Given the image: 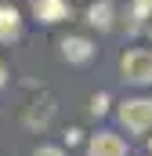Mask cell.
Masks as SVG:
<instances>
[{
	"label": "cell",
	"instance_id": "6da1fadb",
	"mask_svg": "<svg viewBox=\"0 0 152 156\" xmlns=\"http://www.w3.org/2000/svg\"><path fill=\"white\" fill-rule=\"evenodd\" d=\"M116 123L127 134H149L152 131V98L138 94V98H123L116 105Z\"/></svg>",
	"mask_w": 152,
	"mask_h": 156
},
{
	"label": "cell",
	"instance_id": "7a4b0ae2",
	"mask_svg": "<svg viewBox=\"0 0 152 156\" xmlns=\"http://www.w3.org/2000/svg\"><path fill=\"white\" fill-rule=\"evenodd\" d=\"M119 80L130 87H152V51L149 47H127L119 55Z\"/></svg>",
	"mask_w": 152,
	"mask_h": 156
},
{
	"label": "cell",
	"instance_id": "3957f363",
	"mask_svg": "<svg viewBox=\"0 0 152 156\" xmlns=\"http://www.w3.org/2000/svg\"><path fill=\"white\" fill-rule=\"evenodd\" d=\"M83 18H87L91 29H98V33H112L123 15H119V4H116V0H91L87 11H83Z\"/></svg>",
	"mask_w": 152,
	"mask_h": 156
},
{
	"label": "cell",
	"instance_id": "277c9868",
	"mask_svg": "<svg viewBox=\"0 0 152 156\" xmlns=\"http://www.w3.org/2000/svg\"><path fill=\"white\" fill-rule=\"evenodd\" d=\"M94 40L91 37H83V33H69V37H62L58 40V55L69 62V66H87L91 58H94Z\"/></svg>",
	"mask_w": 152,
	"mask_h": 156
},
{
	"label": "cell",
	"instance_id": "5b68a950",
	"mask_svg": "<svg viewBox=\"0 0 152 156\" xmlns=\"http://www.w3.org/2000/svg\"><path fill=\"white\" fill-rule=\"evenodd\" d=\"M83 156H127V138L116 131H98L83 142Z\"/></svg>",
	"mask_w": 152,
	"mask_h": 156
},
{
	"label": "cell",
	"instance_id": "8992f818",
	"mask_svg": "<svg viewBox=\"0 0 152 156\" xmlns=\"http://www.w3.org/2000/svg\"><path fill=\"white\" fill-rule=\"evenodd\" d=\"M29 15L40 26H58L73 15V7H69V0H29Z\"/></svg>",
	"mask_w": 152,
	"mask_h": 156
},
{
	"label": "cell",
	"instance_id": "52a82bcc",
	"mask_svg": "<svg viewBox=\"0 0 152 156\" xmlns=\"http://www.w3.org/2000/svg\"><path fill=\"white\" fill-rule=\"evenodd\" d=\"M26 33V18H22V11L15 7V4H4L0 0V44L7 47V44H18Z\"/></svg>",
	"mask_w": 152,
	"mask_h": 156
},
{
	"label": "cell",
	"instance_id": "ba28073f",
	"mask_svg": "<svg viewBox=\"0 0 152 156\" xmlns=\"http://www.w3.org/2000/svg\"><path fill=\"white\" fill-rule=\"evenodd\" d=\"M152 22V0H127V11H123V29L130 37L145 33Z\"/></svg>",
	"mask_w": 152,
	"mask_h": 156
},
{
	"label": "cell",
	"instance_id": "9c48e42d",
	"mask_svg": "<svg viewBox=\"0 0 152 156\" xmlns=\"http://www.w3.org/2000/svg\"><path fill=\"white\" fill-rule=\"evenodd\" d=\"M109 105H112V98H109L105 91H98V94H91V102H87V113L98 120V116H105V113H109Z\"/></svg>",
	"mask_w": 152,
	"mask_h": 156
},
{
	"label": "cell",
	"instance_id": "30bf717a",
	"mask_svg": "<svg viewBox=\"0 0 152 156\" xmlns=\"http://www.w3.org/2000/svg\"><path fill=\"white\" fill-rule=\"evenodd\" d=\"M29 156H69V153H65L62 145H36Z\"/></svg>",
	"mask_w": 152,
	"mask_h": 156
},
{
	"label": "cell",
	"instance_id": "8fae6325",
	"mask_svg": "<svg viewBox=\"0 0 152 156\" xmlns=\"http://www.w3.org/2000/svg\"><path fill=\"white\" fill-rule=\"evenodd\" d=\"M62 142H65V145L73 149V145H80V142H83V131H80V127H69V131L62 134Z\"/></svg>",
	"mask_w": 152,
	"mask_h": 156
},
{
	"label": "cell",
	"instance_id": "7c38bea8",
	"mask_svg": "<svg viewBox=\"0 0 152 156\" xmlns=\"http://www.w3.org/2000/svg\"><path fill=\"white\" fill-rule=\"evenodd\" d=\"M7 80H11V69H7V62H4V58H0V91H4V87H7Z\"/></svg>",
	"mask_w": 152,
	"mask_h": 156
},
{
	"label": "cell",
	"instance_id": "4fadbf2b",
	"mask_svg": "<svg viewBox=\"0 0 152 156\" xmlns=\"http://www.w3.org/2000/svg\"><path fill=\"white\" fill-rule=\"evenodd\" d=\"M145 145H149V156H152V131L145 134Z\"/></svg>",
	"mask_w": 152,
	"mask_h": 156
},
{
	"label": "cell",
	"instance_id": "5bb4252c",
	"mask_svg": "<svg viewBox=\"0 0 152 156\" xmlns=\"http://www.w3.org/2000/svg\"><path fill=\"white\" fill-rule=\"evenodd\" d=\"M145 33H149V40H152V22H149V29H145Z\"/></svg>",
	"mask_w": 152,
	"mask_h": 156
}]
</instances>
